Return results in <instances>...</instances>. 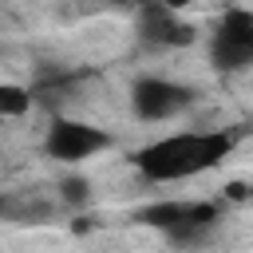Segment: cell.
<instances>
[{
	"label": "cell",
	"instance_id": "obj_7",
	"mask_svg": "<svg viewBox=\"0 0 253 253\" xmlns=\"http://www.w3.org/2000/svg\"><path fill=\"white\" fill-rule=\"evenodd\" d=\"M213 36L253 47V12H245V8H229V12L221 16V24H217V32H213Z\"/></svg>",
	"mask_w": 253,
	"mask_h": 253
},
{
	"label": "cell",
	"instance_id": "obj_6",
	"mask_svg": "<svg viewBox=\"0 0 253 253\" xmlns=\"http://www.w3.org/2000/svg\"><path fill=\"white\" fill-rule=\"evenodd\" d=\"M186 206L190 202H150V206H142L134 217L142 221V225H150V229H162V233H170L182 217H186Z\"/></svg>",
	"mask_w": 253,
	"mask_h": 253
},
{
	"label": "cell",
	"instance_id": "obj_4",
	"mask_svg": "<svg viewBox=\"0 0 253 253\" xmlns=\"http://www.w3.org/2000/svg\"><path fill=\"white\" fill-rule=\"evenodd\" d=\"M134 28H138V40L150 43V47H190V43L198 40V28L186 24V20H178V16H174L170 8H162L158 0H142V4H138Z\"/></svg>",
	"mask_w": 253,
	"mask_h": 253
},
{
	"label": "cell",
	"instance_id": "obj_2",
	"mask_svg": "<svg viewBox=\"0 0 253 253\" xmlns=\"http://www.w3.org/2000/svg\"><path fill=\"white\" fill-rule=\"evenodd\" d=\"M107 146H111V134L103 126L83 123V119H51V126L43 134V150L55 162H83Z\"/></svg>",
	"mask_w": 253,
	"mask_h": 253
},
{
	"label": "cell",
	"instance_id": "obj_9",
	"mask_svg": "<svg viewBox=\"0 0 253 253\" xmlns=\"http://www.w3.org/2000/svg\"><path fill=\"white\" fill-rule=\"evenodd\" d=\"M32 111V91L20 83H0V119H20Z\"/></svg>",
	"mask_w": 253,
	"mask_h": 253
},
{
	"label": "cell",
	"instance_id": "obj_8",
	"mask_svg": "<svg viewBox=\"0 0 253 253\" xmlns=\"http://www.w3.org/2000/svg\"><path fill=\"white\" fill-rule=\"evenodd\" d=\"M213 63H217V67H225V71H241V67H249V63H253V47L213 36Z\"/></svg>",
	"mask_w": 253,
	"mask_h": 253
},
{
	"label": "cell",
	"instance_id": "obj_12",
	"mask_svg": "<svg viewBox=\"0 0 253 253\" xmlns=\"http://www.w3.org/2000/svg\"><path fill=\"white\" fill-rule=\"evenodd\" d=\"M158 4H162V8H170V12H178V8H182V4H190V0H158Z\"/></svg>",
	"mask_w": 253,
	"mask_h": 253
},
{
	"label": "cell",
	"instance_id": "obj_11",
	"mask_svg": "<svg viewBox=\"0 0 253 253\" xmlns=\"http://www.w3.org/2000/svg\"><path fill=\"white\" fill-rule=\"evenodd\" d=\"M225 198H229V202H245V198H249V186H245V182H229V186H225Z\"/></svg>",
	"mask_w": 253,
	"mask_h": 253
},
{
	"label": "cell",
	"instance_id": "obj_10",
	"mask_svg": "<svg viewBox=\"0 0 253 253\" xmlns=\"http://www.w3.org/2000/svg\"><path fill=\"white\" fill-rule=\"evenodd\" d=\"M59 202L71 206V210H83V206L91 202V182H87L83 174H67V178L59 182Z\"/></svg>",
	"mask_w": 253,
	"mask_h": 253
},
{
	"label": "cell",
	"instance_id": "obj_3",
	"mask_svg": "<svg viewBox=\"0 0 253 253\" xmlns=\"http://www.w3.org/2000/svg\"><path fill=\"white\" fill-rule=\"evenodd\" d=\"M130 107H134L138 119L162 123V119H174V115H182L186 107H194V91L182 87V83L146 75V79H138V83L130 87Z\"/></svg>",
	"mask_w": 253,
	"mask_h": 253
},
{
	"label": "cell",
	"instance_id": "obj_5",
	"mask_svg": "<svg viewBox=\"0 0 253 253\" xmlns=\"http://www.w3.org/2000/svg\"><path fill=\"white\" fill-rule=\"evenodd\" d=\"M51 213H55V206L40 194H28V190L24 194H0V217H8L16 225H40Z\"/></svg>",
	"mask_w": 253,
	"mask_h": 253
},
{
	"label": "cell",
	"instance_id": "obj_1",
	"mask_svg": "<svg viewBox=\"0 0 253 253\" xmlns=\"http://www.w3.org/2000/svg\"><path fill=\"white\" fill-rule=\"evenodd\" d=\"M233 150L229 130H182L170 138H158L134 154V166L146 182H178L194 178L202 170H213Z\"/></svg>",
	"mask_w": 253,
	"mask_h": 253
}]
</instances>
